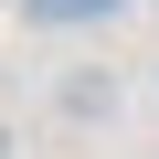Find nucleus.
<instances>
[{"mask_svg":"<svg viewBox=\"0 0 159 159\" xmlns=\"http://www.w3.org/2000/svg\"><path fill=\"white\" fill-rule=\"evenodd\" d=\"M53 117H64V127H106V117H117V74H96V64L64 74V85H53Z\"/></svg>","mask_w":159,"mask_h":159,"instance_id":"obj_1","label":"nucleus"},{"mask_svg":"<svg viewBox=\"0 0 159 159\" xmlns=\"http://www.w3.org/2000/svg\"><path fill=\"white\" fill-rule=\"evenodd\" d=\"M43 21H74V11H117V0H32Z\"/></svg>","mask_w":159,"mask_h":159,"instance_id":"obj_2","label":"nucleus"},{"mask_svg":"<svg viewBox=\"0 0 159 159\" xmlns=\"http://www.w3.org/2000/svg\"><path fill=\"white\" fill-rule=\"evenodd\" d=\"M0 159H21V138H11V127H0Z\"/></svg>","mask_w":159,"mask_h":159,"instance_id":"obj_3","label":"nucleus"}]
</instances>
